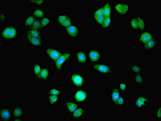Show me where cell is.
Here are the masks:
<instances>
[{"label":"cell","instance_id":"30bf717a","mask_svg":"<svg viewBox=\"0 0 161 121\" xmlns=\"http://www.w3.org/2000/svg\"><path fill=\"white\" fill-rule=\"evenodd\" d=\"M147 80L146 75L143 73L132 74V81L133 84L141 89L145 87Z\"/></svg>","mask_w":161,"mask_h":121},{"label":"cell","instance_id":"5b68a950","mask_svg":"<svg viewBox=\"0 0 161 121\" xmlns=\"http://www.w3.org/2000/svg\"><path fill=\"white\" fill-rule=\"evenodd\" d=\"M70 82L72 87L77 88H83L85 83V76L80 72H73L70 75Z\"/></svg>","mask_w":161,"mask_h":121},{"label":"cell","instance_id":"ffe728a7","mask_svg":"<svg viewBox=\"0 0 161 121\" xmlns=\"http://www.w3.org/2000/svg\"><path fill=\"white\" fill-rule=\"evenodd\" d=\"M61 97L58 96L47 95L46 97L47 104L49 107H55L59 103Z\"/></svg>","mask_w":161,"mask_h":121},{"label":"cell","instance_id":"2e32d148","mask_svg":"<svg viewBox=\"0 0 161 121\" xmlns=\"http://www.w3.org/2000/svg\"><path fill=\"white\" fill-rule=\"evenodd\" d=\"M0 118L1 120L10 121L12 119V110L9 107L3 106L0 109Z\"/></svg>","mask_w":161,"mask_h":121},{"label":"cell","instance_id":"52a82bcc","mask_svg":"<svg viewBox=\"0 0 161 121\" xmlns=\"http://www.w3.org/2000/svg\"><path fill=\"white\" fill-rule=\"evenodd\" d=\"M74 101L79 103H86L88 100L87 91L83 89H79L74 91L72 94Z\"/></svg>","mask_w":161,"mask_h":121},{"label":"cell","instance_id":"b9f144b4","mask_svg":"<svg viewBox=\"0 0 161 121\" xmlns=\"http://www.w3.org/2000/svg\"><path fill=\"white\" fill-rule=\"evenodd\" d=\"M6 15L4 13H1V22L2 23H4L6 20Z\"/></svg>","mask_w":161,"mask_h":121},{"label":"cell","instance_id":"cb8c5ba5","mask_svg":"<svg viewBox=\"0 0 161 121\" xmlns=\"http://www.w3.org/2000/svg\"><path fill=\"white\" fill-rule=\"evenodd\" d=\"M42 67L41 65L38 63H35L32 66V72L33 76L37 80H39V76Z\"/></svg>","mask_w":161,"mask_h":121},{"label":"cell","instance_id":"f1b7e54d","mask_svg":"<svg viewBox=\"0 0 161 121\" xmlns=\"http://www.w3.org/2000/svg\"><path fill=\"white\" fill-rule=\"evenodd\" d=\"M47 94L61 97L62 91L58 87H52L49 88L47 91Z\"/></svg>","mask_w":161,"mask_h":121},{"label":"cell","instance_id":"60d3db41","mask_svg":"<svg viewBox=\"0 0 161 121\" xmlns=\"http://www.w3.org/2000/svg\"><path fill=\"white\" fill-rule=\"evenodd\" d=\"M30 2L31 3L38 6L42 5L44 3V1H30Z\"/></svg>","mask_w":161,"mask_h":121},{"label":"cell","instance_id":"e575fe53","mask_svg":"<svg viewBox=\"0 0 161 121\" xmlns=\"http://www.w3.org/2000/svg\"><path fill=\"white\" fill-rule=\"evenodd\" d=\"M34 16L39 18H43L45 15L44 11L40 9H35L33 13Z\"/></svg>","mask_w":161,"mask_h":121},{"label":"cell","instance_id":"ab89813d","mask_svg":"<svg viewBox=\"0 0 161 121\" xmlns=\"http://www.w3.org/2000/svg\"><path fill=\"white\" fill-rule=\"evenodd\" d=\"M72 20L69 18H68L62 25L66 28L71 25Z\"/></svg>","mask_w":161,"mask_h":121},{"label":"cell","instance_id":"1f68e13d","mask_svg":"<svg viewBox=\"0 0 161 121\" xmlns=\"http://www.w3.org/2000/svg\"><path fill=\"white\" fill-rule=\"evenodd\" d=\"M161 105L158 104L155 108L153 115L155 120L157 121L161 120Z\"/></svg>","mask_w":161,"mask_h":121},{"label":"cell","instance_id":"8d00e7d4","mask_svg":"<svg viewBox=\"0 0 161 121\" xmlns=\"http://www.w3.org/2000/svg\"><path fill=\"white\" fill-rule=\"evenodd\" d=\"M42 28L41 21L38 20H35L31 29H38Z\"/></svg>","mask_w":161,"mask_h":121},{"label":"cell","instance_id":"3957f363","mask_svg":"<svg viewBox=\"0 0 161 121\" xmlns=\"http://www.w3.org/2000/svg\"><path fill=\"white\" fill-rule=\"evenodd\" d=\"M91 69L97 74L108 77L112 76L114 73V69L111 65L109 63L104 62L100 61L92 64Z\"/></svg>","mask_w":161,"mask_h":121},{"label":"cell","instance_id":"4dcf8cb0","mask_svg":"<svg viewBox=\"0 0 161 121\" xmlns=\"http://www.w3.org/2000/svg\"><path fill=\"white\" fill-rule=\"evenodd\" d=\"M93 18L103 16V5L96 8L93 12Z\"/></svg>","mask_w":161,"mask_h":121},{"label":"cell","instance_id":"7c38bea8","mask_svg":"<svg viewBox=\"0 0 161 121\" xmlns=\"http://www.w3.org/2000/svg\"><path fill=\"white\" fill-rule=\"evenodd\" d=\"M137 37L138 42L142 45L156 37L153 32L149 29L142 31Z\"/></svg>","mask_w":161,"mask_h":121},{"label":"cell","instance_id":"ba28073f","mask_svg":"<svg viewBox=\"0 0 161 121\" xmlns=\"http://www.w3.org/2000/svg\"><path fill=\"white\" fill-rule=\"evenodd\" d=\"M87 55L88 59L92 64L100 62L102 59V52L99 47H92L89 49Z\"/></svg>","mask_w":161,"mask_h":121},{"label":"cell","instance_id":"83f0119b","mask_svg":"<svg viewBox=\"0 0 161 121\" xmlns=\"http://www.w3.org/2000/svg\"><path fill=\"white\" fill-rule=\"evenodd\" d=\"M113 14L111 16L105 18L103 24L101 26L102 28L104 30L108 29L112 25L113 21Z\"/></svg>","mask_w":161,"mask_h":121},{"label":"cell","instance_id":"7a4b0ae2","mask_svg":"<svg viewBox=\"0 0 161 121\" xmlns=\"http://www.w3.org/2000/svg\"><path fill=\"white\" fill-rule=\"evenodd\" d=\"M113 10L117 17L125 18L128 17L131 12V5L128 2L117 1L113 5Z\"/></svg>","mask_w":161,"mask_h":121},{"label":"cell","instance_id":"ac0fdd59","mask_svg":"<svg viewBox=\"0 0 161 121\" xmlns=\"http://www.w3.org/2000/svg\"><path fill=\"white\" fill-rule=\"evenodd\" d=\"M86 110L83 106H79L70 115V119L73 121L81 120L85 116Z\"/></svg>","mask_w":161,"mask_h":121},{"label":"cell","instance_id":"277c9868","mask_svg":"<svg viewBox=\"0 0 161 121\" xmlns=\"http://www.w3.org/2000/svg\"><path fill=\"white\" fill-rule=\"evenodd\" d=\"M151 99L149 96L145 94L136 95L132 102L134 108L138 111H142L151 104Z\"/></svg>","mask_w":161,"mask_h":121},{"label":"cell","instance_id":"8fae6325","mask_svg":"<svg viewBox=\"0 0 161 121\" xmlns=\"http://www.w3.org/2000/svg\"><path fill=\"white\" fill-rule=\"evenodd\" d=\"M159 45V39L156 37L142 45V50L147 53L153 52L156 50Z\"/></svg>","mask_w":161,"mask_h":121},{"label":"cell","instance_id":"4fadbf2b","mask_svg":"<svg viewBox=\"0 0 161 121\" xmlns=\"http://www.w3.org/2000/svg\"><path fill=\"white\" fill-rule=\"evenodd\" d=\"M126 67L132 74L143 73L144 70V66L143 64L133 62L127 63Z\"/></svg>","mask_w":161,"mask_h":121},{"label":"cell","instance_id":"d6986e66","mask_svg":"<svg viewBox=\"0 0 161 121\" xmlns=\"http://www.w3.org/2000/svg\"><path fill=\"white\" fill-rule=\"evenodd\" d=\"M46 54L50 60L54 62L62 55L60 51L53 48L47 49Z\"/></svg>","mask_w":161,"mask_h":121},{"label":"cell","instance_id":"9c48e42d","mask_svg":"<svg viewBox=\"0 0 161 121\" xmlns=\"http://www.w3.org/2000/svg\"><path fill=\"white\" fill-rule=\"evenodd\" d=\"M13 120L21 121L24 114V108L21 104L17 103L13 106L12 109Z\"/></svg>","mask_w":161,"mask_h":121},{"label":"cell","instance_id":"8992f818","mask_svg":"<svg viewBox=\"0 0 161 121\" xmlns=\"http://www.w3.org/2000/svg\"><path fill=\"white\" fill-rule=\"evenodd\" d=\"M19 35L18 29L15 26L9 25L4 28L1 32V37L4 39L11 40L16 38Z\"/></svg>","mask_w":161,"mask_h":121},{"label":"cell","instance_id":"5bb4252c","mask_svg":"<svg viewBox=\"0 0 161 121\" xmlns=\"http://www.w3.org/2000/svg\"><path fill=\"white\" fill-rule=\"evenodd\" d=\"M71 54L67 52L62 55L55 62L56 69L59 71L62 70L66 64L70 60Z\"/></svg>","mask_w":161,"mask_h":121},{"label":"cell","instance_id":"836d02e7","mask_svg":"<svg viewBox=\"0 0 161 121\" xmlns=\"http://www.w3.org/2000/svg\"><path fill=\"white\" fill-rule=\"evenodd\" d=\"M35 21L34 17L31 15L27 17L24 22V25L26 27H31Z\"/></svg>","mask_w":161,"mask_h":121},{"label":"cell","instance_id":"603a6c76","mask_svg":"<svg viewBox=\"0 0 161 121\" xmlns=\"http://www.w3.org/2000/svg\"><path fill=\"white\" fill-rule=\"evenodd\" d=\"M103 16L108 17L113 14V7L109 1H106L103 4Z\"/></svg>","mask_w":161,"mask_h":121},{"label":"cell","instance_id":"9a60e30c","mask_svg":"<svg viewBox=\"0 0 161 121\" xmlns=\"http://www.w3.org/2000/svg\"><path fill=\"white\" fill-rule=\"evenodd\" d=\"M75 57L76 61L79 64L85 65L87 64L88 59L87 53L84 50H77L75 52Z\"/></svg>","mask_w":161,"mask_h":121},{"label":"cell","instance_id":"6da1fadb","mask_svg":"<svg viewBox=\"0 0 161 121\" xmlns=\"http://www.w3.org/2000/svg\"><path fill=\"white\" fill-rule=\"evenodd\" d=\"M109 103L115 108H123L127 103L126 96L116 87L112 86L109 89Z\"/></svg>","mask_w":161,"mask_h":121},{"label":"cell","instance_id":"e0dca14e","mask_svg":"<svg viewBox=\"0 0 161 121\" xmlns=\"http://www.w3.org/2000/svg\"><path fill=\"white\" fill-rule=\"evenodd\" d=\"M79 106L78 103L75 101L66 100L64 102L65 111L67 114L69 115H71Z\"/></svg>","mask_w":161,"mask_h":121},{"label":"cell","instance_id":"44dd1931","mask_svg":"<svg viewBox=\"0 0 161 121\" xmlns=\"http://www.w3.org/2000/svg\"><path fill=\"white\" fill-rule=\"evenodd\" d=\"M135 16L137 19L139 33L148 29L147 21L140 14Z\"/></svg>","mask_w":161,"mask_h":121},{"label":"cell","instance_id":"484cf974","mask_svg":"<svg viewBox=\"0 0 161 121\" xmlns=\"http://www.w3.org/2000/svg\"><path fill=\"white\" fill-rule=\"evenodd\" d=\"M116 87L121 92H125L129 90L128 83L124 80L119 81L116 83Z\"/></svg>","mask_w":161,"mask_h":121},{"label":"cell","instance_id":"7402d4cb","mask_svg":"<svg viewBox=\"0 0 161 121\" xmlns=\"http://www.w3.org/2000/svg\"><path fill=\"white\" fill-rule=\"evenodd\" d=\"M129 29L133 33L139 32V29L136 16L130 17L128 19Z\"/></svg>","mask_w":161,"mask_h":121},{"label":"cell","instance_id":"74e56055","mask_svg":"<svg viewBox=\"0 0 161 121\" xmlns=\"http://www.w3.org/2000/svg\"><path fill=\"white\" fill-rule=\"evenodd\" d=\"M50 22V20L49 18L48 17L43 18L41 21L42 28L45 27L49 24Z\"/></svg>","mask_w":161,"mask_h":121},{"label":"cell","instance_id":"f35d334b","mask_svg":"<svg viewBox=\"0 0 161 121\" xmlns=\"http://www.w3.org/2000/svg\"><path fill=\"white\" fill-rule=\"evenodd\" d=\"M68 18L66 15H61L58 17V22L62 25Z\"/></svg>","mask_w":161,"mask_h":121},{"label":"cell","instance_id":"f546056e","mask_svg":"<svg viewBox=\"0 0 161 121\" xmlns=\"http://www.w3.org/2000/svg\"><path fill=\"white\" fill-rule=\"evenodd\" d=\"M66 31L68 34L71 36L75 37L78 34V29L76 26L74 25H71L66 28Z\"/></svg>","mask_w":161,"mask_h":121},{"label":"cell","instance_id":"d4e9b609","mask_svg":"<svg viewBox=\"0 0 161 121\" xmlns=\"http://www.w3.org/2000/svg\"><path fill=\"white\" fill-rule=\"evenodd\" d=\"M50 72L47 67H42L40 73L39 80L42 82L47 81L50 78Z\"/></svg>","mask_w":161,"mask_h":121},{"label":"cell","instance_id":"d590c367","mask_svg":"<svg viewBox=\"0 0 161 121\" xmlns=\"http://www.w3.org/2000/svg\"><path fill=\"white\" fill-rule=\"evenodd\" d=\"M105 17L104 16L93 18L95 22L101 27L103 25L105 20Z\"/></svg>","mask_w":161,"mask_h":121},{"label":"cell","instance_id":"4316f807","mask_svg":"<svg viewBox=\"0 0 161 121\" xmlns=\"http://www.w3.org/2000/svg\"><path fill=\"white\" fill-rule=\"evenodd\" d=\"M26 37L31 44L35 46H41L42 43V38L31 37L28 34H26Z\"/></svg>","mask_w":161,"mask_h":121},{"label":"cell","instance_id":"d6a6232c","mask_svg":"<svg viewBox=\"0 0 161 121\" xmlns=\"http://www.w3.org/2000/svg\"><path fill=\"white\" fill-rule=\"evenodd\" d=\"M27 34L33 37L42 38L41 34L38 29H31Z\"/></svg>","mask_w":161,"mask_h":121}]
</instances>
